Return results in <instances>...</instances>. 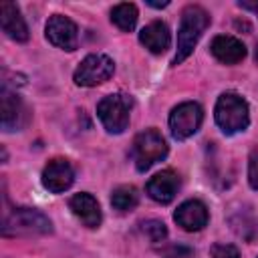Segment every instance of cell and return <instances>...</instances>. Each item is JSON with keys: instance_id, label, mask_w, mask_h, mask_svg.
<instances>
[{"instance_id": "1", "label": "cell", "mask_w": 258, "mask_h": 258, "mask_svg": "<svg viewBox=\"0 0 258 258\" xmlns=\"http://www.w3.org/2000/svg\"><path fill=\"white\" fill-rule=\"evenodd\" d=\"M208 26H210V14L202 6H196V4L185 6V10L181 12V22L177 30V48L171 64H179L191 54L194 46L198 44L200 36Z\"/></svg>"}, {"instance_id": "2", "label": "cell", "mask_w": 258, "mask_h": 258, "mask_svg": "<svg viewBox=\"0 0 258 258\" xmlns=\"http://www.w3.org/2000/svg\"><path fill=\"white\" fill-rule=\"evenodd\" d=\"M214 117H216L218 127L226 135H234L238 131H244L250 123L248 103L238 93H222L216 101Z\"/></svg>"}, {"instance_id": "3", "label": "cell", "mask_w": 258, "mask_h": 258, "mask_svg": "<svg viewBox=\"0 0 258 258\" xmlns=\"http://www.w3.org/2000/svg\"><path fill=\"white\" fill-rule=\"evenodd\" d=\"M52 230L50 220L32 210V208H16L14 212L4 216L2 232L6 236H36V234H48Z\"/></svg>"}, {"instance_id": "4", "label": "cell", "mask_w": 258, "mask_h": 258, "mask_svg": "<svg viewBox=\"0 0 258 258\" xmlns=\"http://www.w3.org/2000/svg\"><path fill=\"white\" fill-rule=\"evenodd\" d=\"M133 109V99L123 93L107 95L97 105V115L109 133H123L129 125V115Z\"/></svg>"}, {"instance_id": "5", "label": "cell", "mask_w": 258, "mask_h": 258, "mask_svg": "<svg viewBox=\"0 0 258 258\" xmlns=\"http://www.w3.org/2000/svg\"><path fill=\"white\" fill-rule=\"evenodd\" d=\"M131 153L137 171H147L167 155V143L157 129H145L133 139Z\"/></svg>"}, {"instance_id": "6", "label": "cell", "mask_w": 258, "mask_h": 258, "mask_svg": "<svg viewBox=\"0 0 258 258\" xmlns=\"http://www.w3.org/2000/svg\"><path fill=\"white\" fill-rule=\"evenodd\" d=\"M113 71H115L113 58H109L107 54L95 52L81 60L73 79H75V85H79V87H97V85L109 81Z\"/></svg>"}, {"instance_id": "7", "label": "cell", "mask_w": 258, "mask_h": 258, "mask_svg": "<svg viewBox=\"0 0 258 258\" xmlns=\"http://www.w3.org/2000/svg\"><path fill=\"white\" fill-rule=\"evenodd\" d=\"M202 119H204V111L194 101H185V103H179L177 107H173V111L169 113V131H171L173 139L191 137L200 129Z\"/></svg>"}, {"instance_id": "8", "label": "cell", "mask_w": 258, "mask_h": 258, "mask_svg": "<svg viewBox=\"0 0 258 258\" xmlns=\"http://www.w3.org/2000/svg\"><path fill=\"white\" fill-rule=\"evenodd\" d=\"M44 34H46L50 44H54L56 48H62V50H75L79 44L77 24L62 14H54L48 18Z\"/></svg>"}, {"instance_id": "9", "label": "cell", "mask_w": 258, "mask_h": 258, "mask_svg": "<svg viewBox=\"0 0 258 258\" xmlns=\"http://www.w3.org/2000/svg\"><path fill=\"white\" fill-rule=\"evenodd\" d=\"M75 181V169L67 159H52L42 171V185L50 194L67 191Z\"/></svg>"}, {"instance_id": "10", "label": "cell", "mask_w": 258, "mask_h": 258, "mask_svg": "<svg viewBox=\"0 0 258 258\" xmlns=\"http://www.w3.org/2000/svg\"><path fill=\"white\" fill-rule=\"evenodd\" d=\"M145 189H147V196L157 204H169L179 189V177L173 169H163L147 181Z\"/></svg>"}, {"instance_id": "11", "label": "cell", "mask_w": 258, "mask_h": 258, "mask_svg": "<svg viewBox=\"0 0 258 258\" xmlns=\"http://www.w3.org/2000/svg\"><path fill=\"white\" fill-rule=\"evenodd\" d=\"M208 208L204 206V202L200 200H185L183 204L177 206L173 220L177 222V226H181L187 232H198L208 224Z\"/></svg>"}, {"instance_id": "12", "label": "cell", "mask_w": 258, "mask_h": 258, "mask_svg": "<svg viewBox=\"0 0 258 258\" xmlns=\"http://www.w3.org/2000/svg\"><path fill=\"white\" fill-rule=\"evenodd\" d=\"M0 22L2 30L16 42L28 40V26L24 22V16L20 14L18 6L14 2H2L0 4Z\"/></svg>"}, {"instance_id": "13", "label": "cell", "mask_w": 258, "mask_h": 258, "mask_svg": "<svg viewBox=\"0 0 258 258\" xmlns=\"http://www.w3.org/2000/svg\"><path fill=\"white\" fill-rule=\"evenodd\" d=\"M210 50L212 54L224 62V64H236L240 60H244L246 56V46L242 40H238L236 36H230V34H220L212 40L210 44Z\"/></svg>"}, {"instance_id": "14", "label": "cell", "mask_w": 258, "mask_h": 258, "mask_svg": "<svg viewBox=\"0 0 258 258\" xmlns=\"http://www.w3.org/2000/svg\"><path fill=\"white\" fill-rule=\"evenodd\" d=\"M69 208L71 212L87 226V228H97L103 220L101 216V208H99V202L91 196V194H75L71 200H69Z\"/></svg>"}, {"instance_id": "15", "label": "cell", "mask_w": 258, "mask_h": 258, "mask_svg": "<svg viewBox=\"0 0 258 258\" xmlns=\"http://www.w3.org/2000/svg\"><path fill=\"white\" fill-rule=\"evenodd\" d=\"M139 40H141V44H143L147 50H151L153 54H161V52H165V50L169 48V44H171V34H169V28H167L165 22L153 20V22H149V24L139 32Z\"/></svg>"}, {"instance_id": "16", "label": "cell", "mask_w": 258, "mask_h": 258, "mask_svg": "<svg viewBox=\"0 0 258 258\" xmlns=\"http://www.w3.org/2000/svg\"><path fill=\"white\" fill-rule=\"evenodd\" d=\"M24 105L18 95L10 91H2V129L4 131H16L24 123Z\"/></svg>"}, {"instance_id": "17", "label": "cell", "mask_w": 258, "mask_h": 258, "mask_svg": "<svg viewBox=\"0 0 258 258\" xmlns=\"http://www.w3.org/2000/svg\"><path fill=\"white\" fill-rule=\"evenodd\" d=\"M111 22L121 28L123 32H129L135 28L137 24V6L131 2H121L117 6H113L111 10Z\"/></svg>"}, {"instance_id": "18", "label": "cell", "mask_w": 258, "mask_h": 258, "mask_svg": "<svg viewBox=\"0 0 258 258\" xmlns=\"http://www.w3.org/2000/svg\"><path fill=\"white\" fill-rule=\"evenodd\" d=\"M139 202V194L133 185H119L111 194V206L117 212H131Z\"/></svg>"}, {"instance_id": "19", "label": "cell", "mask_w": 258, "mask_h": 258, "mask_svg": "<svg viewBox=\"0 0 258 258\" xmlns=\"http://www.w3.org/2000/svg\"><path fill=\"white\" fill-rule=\"evenodd\" d=\"M143 230H145V234L149 236V240L151 242H161V240H165V236H167V228H165V224L163 222H159V220H149V222H145L143 224Z\"/></svg>"}, {"instance_id": "20", "label": "cell", "mask_w": 258, "mask_h": 258, "mask_svg": "<svg viewBox=\"0 0 258 258\" xmlns=\"http://www.w3.org/2000/svg\"><path fill=\"white\" fill-rule=\"evenodd\" d=\"M212 258H240V252L232 244H214L212 246Z\"/></svg>"}, {"instance_id": "21", "label": "cell", "mask_w": 258, "mask_h": 258, "mask_svg": "<svg viewBox=\"0 0 258 258\" xmlns=\"http://www.w3.org/2000/svg\"><path fill=\"white\" fill-rule=\"evenodd\" d=\"M248 181L254 189H258V147L252 149L248 157Z\"/></svg>"}, {"instance_id": "22", "label": "cell", "mask_w": 258, "mask_h": 258, "mask_svg": "<svg viewBox=\"0 0 258 258\" xmlns=\"http://www.w3.org/2000/svg\"><path fill=\"white\" fill-rule=\"evenodd\" d=\"M240 6H242V8H248V10H254V12L258 14V0H256V2H246V0H242Z\"/></svg>"}, {"instance_id": "23", "label": "cell", "mask_w": 258, "mask_h": 258, "mask_svg": "<svg viewBox=\"0 0 258 258\" xmlns=\"http://www.w3.org/2000/svg\"><path fill=\"white\" fill-rule=\"evenodd\" d=\"M254 58H256V64H258V44H256V52H254Z\"/></svg>"}]
</instances>
